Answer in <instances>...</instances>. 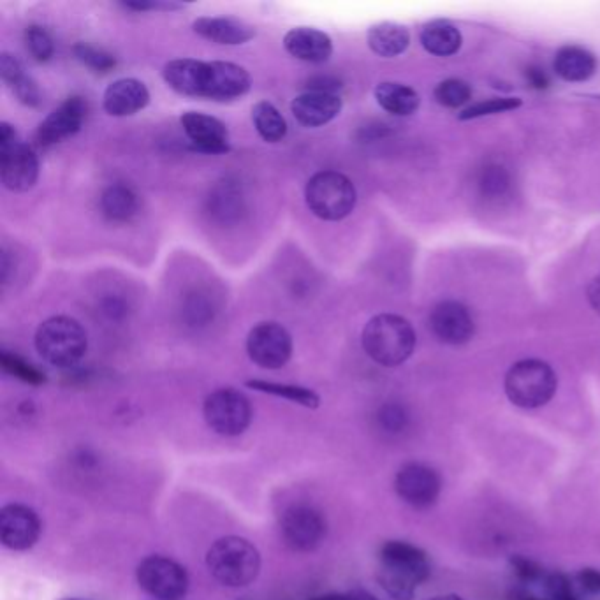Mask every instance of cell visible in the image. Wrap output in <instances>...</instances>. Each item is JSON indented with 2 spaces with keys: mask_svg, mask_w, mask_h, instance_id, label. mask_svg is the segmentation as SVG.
<instances>
[{
  "mask_svg": "<svg viewBox=\"0 0 600 600\" xmlns=\"http://www.w3.org/2000/svg\"><path fill=\"white\" fill-rule=\"evenodd\" d=\"M169 88L187 97H201L217 103H229L249 94L252 87L245 67L222 60L178 59L162 69Z\"/></svg>",
  "mask_w": 600,
  "mask_h": 600,
  "instance_id": "6da1fadb",
  "label": "cell"
},
{
  "mask_svg": "<svg viewBox=\"0 0 600 600\" xmlns=\"http://www.w3.org/2000/svg\"><path fill=\"white\" fill-rule=\"evenodd\" d=\"M361 344L377 365L393 368L412 356L416 349V331L400 315H375L374 319L366 322Z\"/></svg>",
  "mask_w": 600,
  "mask_h": 600,
  "instance_id": "7a4b0ae2",
  "label": "cell"
},
{
  "mask_svg": "<svg viewBox=\"0 0 600 600\" xmlns=\"http://www.w3.org/2000/svg\"><path fill=\"white\" fill-rule=\"evenodd\" d=\"M206 567L220 585L243 588L259 576L261 553L247 539L229 535L213 542L206 553Z\"/></svg>",
  "mask_w": 600,
  "mask_h": 600,
  "instance_id": "3957f363",
  "label": "cell"
},
{
  "mask_svg": "<svg viewBox=\"0 0 600 600\" xmlns=\"http://www.w3.org/2000/svg\"><path fill=\"white\" fill-rule=\"evenodd\" d=\"M34 342L39 356L48 365L57 368L78 365L88 347L87 331L80 322L67 315H55L46 319L37 328Z\"/></svg>",
  "mask_w": 600,
  "mask_h": 600,
  "instance_id": "277c9868",
  "label": "cell"
},
{
  "mask_svg": "<svg viewBox=\"0 0 600 600\" xmlns=\"http://www.w3.org/2000/svg\"><path fill=\"white\" fill-rule=\"evenodd\" d=\"M555 370L541 359H523L505 375V395L520 409H539L557 393Z\"/></svg>",
  "mask_w": 600,
  "mask_h": 600,
  "instance_id": "5b68a950",
  "label": "cell"
},
{
  "mask_svg": "<svg viewBox=\"0 0 600 600\" xmlns=\"http://www.w3.org/2000/svg\"><path fill=\"white\" fill-rule=\"evenodd\" d=\"M305 199L315 217L337 222L351 215L358 201V194L354 183L347 176L326 169L315 173L308 180Z\"/></svg>",
  "mask_w": 600,
  "mask_h": 600,
  "instance_id": "8992f818",
  "label": "cell"
},
{
  "mask_svg": "<svg viewBox=\"0 0 600 600\" xmlns=\"http://www.w3.org/2000/svg\"><path fill=\"white\" fill-rule=\"evenodd\" d=\"M39 178V161L8 122L0 124V180L11 192H27Z\"/></svg>",
  "mask_w": 600,
  "mask_h": 600,
  "instance_id": "52a82bcc",
  "label": "cell"
},
{
  "mask_svg": "<svg viewBox=\"0 0 600 600\" xmlns=\"http://www.w3.org/2000/svg\"><path fill=\"white\" fill-rule=\"evenodd\" d=\"M252 405L238 389L222 388L206 396L203 416L206 425L222 437H238L252 423Z\"/></svg>",
  "mask_w": 600,
  "mask_h": 600,
  "instance_id": "ba28073f",
  "label": "cell"
},
{
  "mask_svg": "<svg viewBox=\"0 0 600 600\" xmlns=\"http://www.w3.org/2000/svg\"><path fill=\"white\" fill-rule=\"evenodd\" d=\"M136 579L141 590L157 600H180L189 590L185 567L171 558H145L138 565Z\"/></svg>",
  "mask_w": 600,
  "mask_h": 600,
  "instance_id": "9c48e42d",
  "label": "cell"
},
{
  "mask_svg": "<svg viewBox=\"0 0 600 600\" xmlns=\"http://www.w3.org/2000/svg\"><path fill=\"white\" fill-rule=\"evenodd\" d=\"M326 530V520L312 505H291L280 516L282 537L287 546L298 553H312L321 548Z\"/></svg>",
  "mask_w": 600,
  "mask_h": 600,
  "instance_id": "30bf717a",
  "label": "cell"
},
{
  "mask_svg": "<svg viewBox=\"0 0 600 600\" xmlns=\"http://www.w3.org/2000/svg\"><path fill=\"white\" fill-rule=\"evenodd\" d=\"M249 358L266 370H279L293 356V337L279 322H259L247 337Z\"/></svg>",
  "mask_w": 600,
  "mask_h": 600,
  "instance_id": "8fae6325",
  "label": "cell"
},
{
  "mask_svg": "<svg viewBox=\"0 0 600 600\" xmlns=\"http://www.w3.org/2000/svg\"><path fill=\"white\" fill-rule=\"evenodd\" d=\"M395 490L405 504L416 509H428L437 502L442 490V481L432 467L418 461H410L396 472Z\"/></svg>",
  "mask_w": 600,
  "mask_h": 600,
  "instance_id": "7c38bea8",
  "label": "cell"
},
{
  "mask_svg": "<svg viewBox=\"0 0 600 600\" xmlns=\"http://www.w3.org/2000/svg\"><path fill=\"white\" fill-rule=\"evenodd\" d=\"M41 535V520L27 505L9 504L0 511V541L11 551H27Z\"/></svg>",
  "mask_w": 600,
  "mask_h": 600,
  "instance_id": "4fadbf2b",
  "label": "cell"
},
{
  "mask_svg": "<svg viewBox=\"0 0 600 600\" xmlns=\"http://www.w3.org/2000/svg\"><path fill=\"white\" fill-rule=\"evenodd\" d=\"M88 113V104L83 97H69L44 118L37 127L36 143L39 147H52L67 140L80 131Z\"/></svg>",
  "mask_w": 600,
  "mask_h": 600,
  "instance_id": "5bb4252c",
  "label": "cell"
},
{
  "mask_svg": "<svg viewBox=\"0 0 600 600\" xmlns=\"http://www.w3.org/2000/svg\"><path fill=\"white\" fill-rule=\"evenodd\" d=\"M183 132L199 152L210 155L227 154L231 150L229 131L219 118L198 111H187L180 118Z\"/></svg>",
  "mask_w": 600,
  "mask_h": 600,
  "instance_id": "9a60e30c",
  "label": "cell"
},
{
  "mask_svg": "<svg viewBox=\"0 0 600 600\" xmlns=\"http://www.w3.org/2000/svg\"><path fill=\"white\" fill-rule=\"evenodd\" d=\"M430 328L440 342L449 345L467 344L474 337L476 324L469 308L458 301H442L433 308Z\"/></svg>",
  "mask_w": 600,
  "mask_h": 600,
  "instance_id": "2e32d148",
  "label": "cell"
},
{
  "mask_svg": "<svg viewBox=\"0 0 600 600\" xmlns=\"http://www.w3.org/2000/svg\"><path fill=\"white\" fill-rule=\"evenodd\" d=\"M342 106L340 94L307 90L294 99L291 111L303 127H322L340 115Z\"/></svg>",
  "mask_w": 600,
  "mask_h": 600,
  "instance_id": "e0dca14e",
  "label": "cell"
},
{
  "mask_svg": "<svg viewBox=\"0 0 600 600\" xmlns=\"http://www.w3.org/2000/svg\"><path fill=\"white\" fill-rule=\"evenodd\" d=\"M381 567H388L396 572L423 583L430 578V560L423 549L403 541H388L381 548Z\"/></svg>",
  "mask_w": 600,
  "mask_h": 600,
  "instance_id": "ac0fdd59",
  "label": "cell"
},
{
  "mask_svg": "<svg viewBox=\"0 0 600 600\" xmlns=\"http://www.w3.org/2000/svg\"><path fill=\"white\" fill-rule=\"evenodd\" d=\"M150 92L143 81L122 78L106 88L103 97L104 111L111 117H131L147 108Z\"/></svg>",
  "mask_w": 600,
  "mask_h": 600,
  "instance_id": "d6986e66",
  "label": "cell"
},
{
  "mask_svg": "<svg viewBox=\"0 0 600 600\" xmlns=\"http://www.w3.org/2000/svg\"><path fill=\"white\" fill-rule=\"evenodd\" d=\"M284 48L294 59L308 64H324L333 55L331 37L314 27H294L284 36Z\"/></svg>",
  "mask_w": 600,
  "mask_h": 600,
  "instance_id": "ffe728a7",
  "label": "cell"
},
{
  "mask_svg": "<svg viewBox=\"0 0 600 600\" xmlns=\"http://www.w3.org/2000/svg\"><path fill=\"white\" fill-rule=\"evenodd\" d=\"M192 29L198 36L226 46L249 43L256 37V29L252 25L229 16H203L192 23Z\"/></svg>",
  "mask_w": 600,
  "mask_h": 600,
  "instance_id": "44dd1931",
  "label": "cell"
},
{
  "mask_svg": "<svg viewBox=\"0 0 600 600\" xmlns=\"http://www.w3.org/2000/svg\"><path fill=\"white\" fill-rule=\"evenodd\" d=\"M0 76L2 81L13 90L20 103L29 108H36L41 104V90L37 87L36 81L25 73V67L15 55L6 52L0 55Z\"/></svg>",
  "mask_w": 600,
  "mask_h": 600,
  "instance_id": "7402d4cb",
  "label": "cell"
},
{
  "mask_svg": "<svg viewBox=\"0 0 600 600\" xmlns=\"http://www.w3.org/2000/svg\"><path fill=\"white\" fill-rule=\"evenodd\" d=\"M366 41H368L370 50L377 53L379 57L393 59V57L402 55L409 48L410 34L409 30L400 23H377L368 30Z\"/></svg>",
  "mask_w": 600,
  "mask_h": 600,
  "instance_id": "603a6c76",
  "label": "cell"
},
{
  "mask_svg": "<svg viewBox=\"0 0 600 600\" xmlns=\"http://www.w3.org/2000/svg\"><path fill=\"white\" fill-rule=\"evenodd\" d=\"M375 99L382 110L396 117H409L418 111L421 103L419 94L414 88L395 81H384L381 85H377Z\"/></svg>",
  "mask_w": 600,
  "mask_h": 600,
  "instance_id": "cb8c5ba5",
  "label": "cell"
},
{
  "mask_svg": "<svg viewBox=\"0 0 600 600\" xmlns=\"http://www.w3.org/2000/svg\"><path fill=\"white\" fill-rule=\"evenodd\" d=\"M421 44L437 57H451L461 48V32L447 20H433L421 30Z\"/></svg>",
  "mask_w": 600,
  "mask_h": 600,
  "instance_id": "d4e9b609",
  "label": "cell"
},
{
  "mask_svg": "<svg viewBox=\"0 0 600 600\" xmlns=\"http://www.w3.org/2000/svg\"><path fill=\"white\" fill-rule=\"evenodd\" d=\"M597 69V60L592 53L579 46H564L558 50L555 71L565 81H586Z\"/></svg>",
  "mask_w": 600,
  "mask_h": 600,
  "instance_id": "484cf974",
  "label": "cell"
},
{
  "mask_svg": "<svg viewBox=\"0 0 600 600\" xmlns=\"http://www.w3.org/2000/svg\"><path fill=\"white\" fill-rule=\"evenodd\" d=\"M101 210L115 222L131 220L138 213V196L127 185H111L101 196Z\"/></svg>",
  "mask_w": 600,
  "mask_h": 600,
  "instance_id": "4316f807",
  "label": "cell"
},
{
  "mask_svg": "<svg viewBox=\"0 0 600 600\" xmlns=\"http://www.w3.org/2000/svg\"><path fill=\"white\" fill-rule=\"evenodd\" d=\"M247 388L259 391V393H266V395L277 396V398H284L287 402L298 403L307 409H317L321 405L319 395L312 389L303 388V386L254 379V381H247Z\"/></svg>",
  "mask_w": 600,
  "mask_h": 600,
  "instance_id": "83f0119b",
  "label": "cell"
},
{
  "mask_svg": "<svg viewBox=\"0 0 600 600\" xmlns=\"http://www.w3.org/2000/svg\"><path fill=\"white\" fill-rule=\"evenodd\" d=\"M252 122L259 136L268 143H279L287 136L286 118L273 104L259 101L252 108Z\"/></svg>",
  "mask_w": 600,
  "mask_h": 600,
  "instance_id": "f1b7e54d",
  "label": "cell"
},
{
  "mask_svg": "<svg viewBox=\"0 0 600 600\" xmlns=\"http://www.w3.org/2000/svg\"><path fill=\"white\" fill-rule=\"evenodd\" d=\"M377 581H379L382 590L388 593L393 600H414L416 588L419 586V583H416L414 579L405 576L402 572L388 569V567L379 569Z\"/></svg>",
  "mask_w": 600,
  "mask_h": 600,
  "instance_id": "f546056e",
  "label": "cell"
},
{
  "mask_svg": "<svg viewBox=\"0 0 600 600\" xmlns=\"http://www.w3.org/2000/svg\"><path fill=\"white\" fill-rule=\"evenodd\" d=\"M0 365L6 374L13 375L16 379L30 384V386H41L46 382L43 372H39L36 366L30 365L25 359L16 356L13 352H0Z\"/></svg>",
  "mask_w": 600,
  "mask_h": 600,
  "instance_id": "4dcf8cb0",
  "label": "cell"
},
{
  "mask_svg": "<svg viewBox=\"0 0 600 600\" xmlns=\"http://www.w3.org/2000/svg\"><path fill=\"white\" fill-rule=\"evenodd\" d=\"M433 96L437 99V103L446 108H460L463 104L469 103L470 97H472V88L467 81L451 78V80L439 83Z\"/></svg>",
  "mask_w": 600,
  "mask_h": 600,
  "instance_id": "1f68e13d",
  "label": "cell"
},
{
  "mask_svg": "<svg viewBox=\"0 0 600 600\" xmlns=\"http://www.w3.org/2000/svg\"><path fill=\"white\" fill-rule=\"evenodd\" d=\"M73 52L83 66H87L96 73H108L117 66V59L111 53L99 50L96 46H90L87 43L74 44Z\"/></svg>",
  "mask_w": 600,
  "mask_h": 600,
  "instance_id": "d6a6232c",
  "label": "cell"
},
{
  "mask_svg": "<svg viewBox=\"0 0 600 600\" xmlns=\"http://www.w3.org/2000/svg\"><path fill=\"white\" fill-rule=\"evenodd\" d=\"M25 46L37 62H48L55 53L52 36L41 25L27 27V30H25Z\"/></svg>",
  "mask_w": 600,
  "mask_h": 600,
  "instance_id": "836d02e7",
  "label": "cell"
},
{
  "mask_svg": "<svg viewBox=\"0 0 600 600\" xmlns=\"http://www.w3.org/2000/svg\"><path fill=\"white\" fill-rule=\"evenodd\" d=\"M521 99L516 97H495L490 101H483V103L474 104L467 110L461 113V120H472V118L486 117V115H497V113H504V111L516 110L520 108Z\"/></svg>",
  "mask_w": 600,
  "mask_h": 600,
  "instance_id": "e575fe53",
  "label": "cell"
},
{
  "mask_svg": "<svg viewBox=\"0 0 600 600\" xmlns=\"http://www.w3.org/2000/svg\"><path fill=\"white\" fill-rule=\"evenodd\" d=\"M231 182H226L224 185H220L217 192L213 194V205H215V213H219L222 217H229V215H236V213L242 210V194L240 191L229 185Z\"/></svg>",
  "mask_w": 600,
  "mask_h": 600,
  "instance_id": "d590c367",
  "label": "cell"
},
{
  "mask_svg": "<svg viewBox=\"0 0 600 600\" xmlns=\"http://www.w3.org/2000/svg\"><path fill=\"white\" fill-rule=\"evenodd\" d=\"M379 425L388 433H400L409 425V414L398 403H386L379 410Z\"/></svg>",
  "mask_w": 600,
  "mask_h": 600,
  "instance_id": "8d00e7d4",
  "label": "cell"
},
{
  "mask_svg": "<svg viewBox=\"0 0 600 600\" xmlns=\"http://www.w3.org/2000/svg\"><path fill=\"white\" fill-rule=\"evenodd\" d=\"M481 187H483L484 194H488V196H502L509 189L507 171L504 168H498V166L484 169Z\"/></svg>",
  "mask_w": 600,
  "mask_h": 600,
  "instance_id": "74e56055",
  "label": "cell"
},
{
  "mask_svg": "<svg viewBox=\"0 0 600 600\" xmlns=\"http://www.w3.org/2000/svg\"><path fill=\"white\" fill-rule=\"evenodd\" d=\"M511 567H513L514 574L525 583H537V581H544V578H546L541 565L535 564L534 560L523 557V555H513L511 557Z\"/></svg>",
  "mask_w": 600,
  "mask_h": 600,
  "instance_id": "f35d334b",
  "label": "cell"
},
{
  "mask_svg": "<svg viewBox=\"0 0 600 600\" xmlns=\"http://www.w3.org/2000/svg\"><path fill=\"white\" fill-rule=\"evenodd\" d=\"M124 8L132 9V11H176L182 9L183 4L178 2H162V0H134V2H124Z\"/></svg>",
  "mask_w": 600,
  "mask_h": 600,
  "instance_id": "ab89813d",
  "label": "cell"
},
{
  "mask_svg": "<svg viewBox=\"0 0 600 600\" xmlns=\"http://www.w3.org/2000/svg\"><path fill=\"white\" fill-rule=\"evenodd\" d=\"M578 583L585 592L597 595L600 593V571L592 569V567L581 569L578 574Z\"/></svg>",
  "mask_w": 600,
  "mask_h": 600,
  "instance_id": "60d3db41",
  "label": "cell"
},
{
  "mask_svg": "<svg viewBox=\"0 0 600 600\" xmlns=\"http://www.w3.org/2000/svg\"><path fill=\"white\" fill-rule=\"evenodd\" d=\"M527 78L530 85L535 88H546L549 85L548 76L542 73L541 69H535V67L527 69Z\"/></svg>",
  "mask_w": 600,
  "mask_h": 600,
  "instance_id": "b9f144b4",
  "label": "cell"
},
{
  "mask_svg": "<svg viewBox=\"0 0 600 600\" xmlns=\"http://www.w3.org/2000/svg\"><path fill=\"white\" fill-rule=\"evenodd\" d=\"M588 300H590L593 310L600 314V275L597 279H593L592 284L588 287Z\"/></svg>",
  "mask_w": 600,
  "mask_h": 600,
  "instance_id": "7bdbcfd3",
  "label": "cell"
},
{
  "mask_svg": "<svg viewBox=\"0 0 600 600\" xmlns=\"http://www.w3.org/2000/svg\"><path fill=\"white\" fill-rule=\"evenodd\" d=\"M347 597H349V600H381L377 599L372 593L365 592V590H354V592L347 593Z\"/></svg>",
  "mask_w": 600,
  "mask_h": 600,
  "instance_id": "ee69618b",
  "label": "cell"
},
{
  "mask_svg": "<svg viewBox=\"0 0 600 600\" xmlns=\"http://www.w3.org/2000/svg\"><path fill=\"white\" fill-rule=\"evenodd\" d=\"M425 600H465L461 599L460 595H435V597H430V599Z\"/></svg>",
  "mask_w": 600,
  "mask_h": 600,
  "instance_id": "f6af8a7d",
  "label": "cell"
},
{
  "mask_svg": "<svg viewBox=\"0 0 600 600\" xmlns=\"http://www.w3.org/2000/svg\"><path fill=\"white\" fill-rule=\"evenodd\" d=\"M516 600H541L535 599L532 595H527V593H521V595H516Z\"/></svg>",
  "mask_w": 600,
  "mask_h": 600,
  "instance_id": "bcb514c9",
  "label": "cell"
},
{
  "mask_svg": "<svg viewBox=\"0 0 600 600\" xmlns=\"http://www.w3.org/2000/svg\"><path fill=\"white\" fill-rule=\"evenodd\" d=\"M62 600H85V599H62Z\"/></svg>",
  "mask_w": 600,
  "mask_h": 600,
  "instance_id": "7dc6e473",
  "label": "cell"
}]
</instances>
